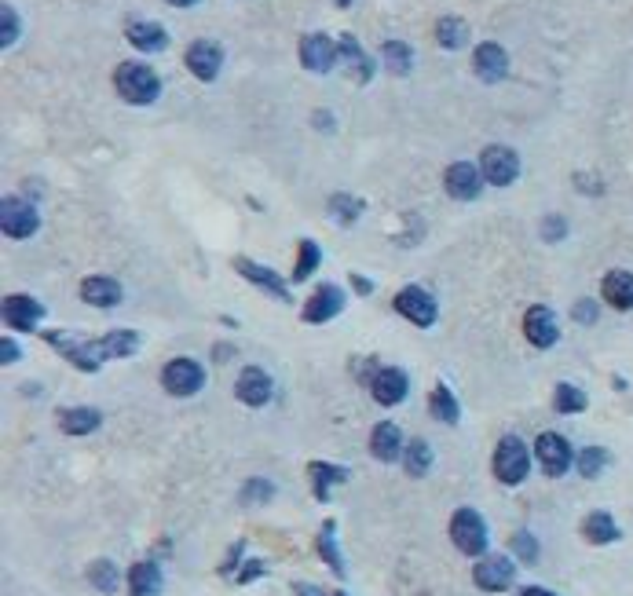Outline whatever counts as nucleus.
<instances>
[{
	"label": "nucleus",
	"mask_w": 633,
	"mask_h": 596,
	"mask_svg": "<svg viewBox=\"0 0 633 596\" xmlns=\"http://www.w3.org/2000/svg\"><path fill=\"white\" fill-rule=\"evenodd\" d=\"M88 582L99 589V593H114L121 586V575L118 567L110 564V560H96V564L88 567Z\"/></svg>",
	"instance_id": "nucleus-34"
},
{
	"label": "nucleus",
	"mask_w": 633,
	"mask_h": 596,
	"mask_svg": "<svg viewBox=\"0 0 633 596\" xmlns=\"http://www.w3.org/2000/svg\"><path fill=\"white\" fill-rule=\"evenodd\" d=\"M483 180L494 183V187H509V183L520 176V158H516L513 147H487L480 158Z\"/></svg>",
	"instance_id": "nucleus-6"
},
{
	"label": "nucleus",
	"mask_w": 633,
	"mask_h": 596,
	"mask_svg": "<svg viewBox=\"0 0 633 596\" xmlns=\"http://www.w3.org/2000/svg\"><path fill=\"white\" fill-rule=\"evenodd\" d=\"M429 410H432V417H436V421H443V425H458V417H462V410H458V399H454V392L447 388V384H440V388L432 392Z\"/></svg>",
	"instance_id": "nucleus-31"
},
{
	"label": "nucleus",
	"mask_w": 633,
	"mask_h": 596,
	"mask_svg": "<svg viewBox=\"0 0 633 596\" xmlns=\"http://www.w3.org/2000/svg\"><path fill=\"white\" fill-rule=\"evenodd\" d=\"M129 593L132 596H161V571L158 564L143 560V564H132L129 571Z\"/></svg>",
	"instance_id": "nucleus-26"
},
{
	"label": "nucleus",
	"mask_w": 633,
	"mask_h": 596,
	"mask_svg": "<svg viewBox=\"0 0 633 596\" xmlns=\"http://www.w3.org/2000/svg\"><path fill=\"white\" fill-rule=\"evenodd\" d=\"M235 267H238V275L249 278V282H253L257 289H264V293H275L279 300H290V289L282 286V278L275 275V271L253 264V260H235Z\"/></svg>",
	"instance_id": "nucleus-22"
},
{
	"label": "nucleus",
	"mask_w": 633,
	"mask_h": 596,
	"mask_svg": "<svg viewBox=\"0 0 633 596\" xmlns=\"http://www.w3.org/2000/svg\"><path fill=\"white\" fill-rule=\"evenodd\" d=\"M451 538L465 556L487 553V523L476 509H458L451 520Z\"/></svg>",
	"instance_id": "nucleus-4"
},
{
	"label": "nucleus",
	"mask_w": 633,
	"mask_h": 596,
	"mask_svg": "<svg viewBox=\"0 0 633 596\" xmlns=\"http://www.w3.org/2000/svg\"><path fill=\"white\" fill-rule=\"evenodd\" d=\"M187 66H191V74L198 81H213L220 74V66H224V52H220V44L213 41H194L187 48Z\"/></svg>",
	"instance_id": "nucleus-15"
},
{
	"label": "nucleus",
	"mask_w": 633,
	"mask_h": 596,
	"mask_svg": "<svg viewBox=\"0 0 633 596\" xmlns=\"http://www.w3.org/2000/svg\"><path fill=\"white\" fill-rule=\"evenodd\" d=\"M260 575H264V564H260V560H249V564L238 571V586H246V582H253V578Z\"/></svg>",
	"instance_id": "nucleus-44"
},
{
	"label": "nucleus",
	"mask_w": 633,
	"mask_h": 596,
	"mask_svg": "<svg viewBox=\"0 0 633 596\" xmlns=\"http://www.w3.org/2000/svg\"><path fill=\"white\" fill-rule=\"evenodd\" d=\"M582 534H586V542L593 545H612L623 538V531H619V523L608 516V512H590L586 516V527H582Z\"/></svg>",
	"instance_id": "nucleus-27"
},
{
	"label": "nucleus",
	"mask_w": 633,
	"mask_h": 596,
	"mask_svg": "<svg viewBox=\"0 0 633 596\" xmlns=\"http://www.w3.org/2000/svg\"><path fill=\"white\" fill-rule=\"evenodd\" d=\"M341 55H344V63H348V70H352L355 81H370L374 63H370V55L355 44V37H341Z\"/></svg>",
	"instance_id": "nucleus-30"
},
{
	"label": "nucleus",
	"mask_w": 633,
	"mask_h": 596,
	"mask_svg": "<svg viewBox=\"0 0 633 596\" xmlns=\"http://www.w3.org/2000/svg\"><path fill=\"white\" fill-rule=\"evenodd\" d=\"M443 183H447V194H454L458 202H473L483 187V169H476L473 161H454Z\"/></svg>",
	"instance_id": "nucleus-11"
},
{
	"label": "nucleus",
	"mask_w": 633,
	"mask_h": 596,
	"mask_svg": "<svg viewBox=\"0 0 633 596\" xmlns=\"http://www.w3.org/2000/svg\"><path fill=\"white\" fill-rule=\"evenodd\" d=\"M293 593L297 596H326L322 589H315V586H293Z\"/></svg>",
	"instance_id": "nucleus-48"
},
{
	"label": "nucleus",
	"mask_w": 633,
	"mask_h": 596,
	"mask_svg": "<svg viewBox=\"0 0 633 596\" xmlns=\"http://www.w3.org/2000/svg\"><path fill=\"white\" fill-rule=\"evenodd\" d=\"M385 63H388V70H392V74L407 77L410 66H414V52H410L403 41H388L385 44Z\"/></svg>",
	"instance_id": "nucleus-36"
},
{
	"label": "nucleus",
	"mask_w": 633,
	"mask_h": 596,
	"mask_svg": "<svg viewBox=\"0 0 633 596\" xmlns=\"http://www.w3.org/2000/svg\"><path fill=\"white\" fill-rule=\"evenodd\" d=\"M370 392H374V399L381 406H399L403 399H407V392H410L407 373L396 370V366H385V370H377L374 381H370Z\"/></svg>",
	"instance_id": "nucleus-13"
},
{
	"label": "nucleus",
	"mask_w": 633,
	"mask_h": 596,
	"mask_svg": "<svg viewBox=\"0 0 633 596\" xmlns=\"http://www.w3.org/2000/svg\"><path fill=\"white\" fill-rule=\"evenodd\" d=\"M337 55H341V48H337L326 33H308L301 41V63L308 66V70H315V74H326V70L337 63Z\"/></svg>",
	"instance_id": "nucleus-14"
},
{
	"label": "nucleus",
	"mask_w": 633,
	"mask_h": 596,
	"mask_svg": "<svg viewBox=\"0 0 633 596\" xmlns=\"http://www.w3.org/2000/svg\"><path fill=\"white\" fill-rule=\"evenodd\" d=\"M527 472H531V454L527 447L520 443L516 436H505L494 450V476L502 479L505 487H516V483H524Z\"/></svg>",
	"instance_id": "nucleus-3"
},
{
	"label": "nucleus",
	"mask_w": 633,
	"mask_h": 596,
	"mask_svg": "<svg viewBox=\"0 0 633 596\" xmlns=\"http://www.w3.org/2000/svg\"><path fill=\"white\" fill-rule=\"evenodd\" d=\"M41 315H44V308L33 297H22L19 293V297L4 300V322L15 326V330H33V326L41 322Z\"/></svg>",
	"instance_id": "nucleus-20"
},
{
	"label": "nucleus",
	"mask_w": 633,
	"mask_h": 596,
	"mask_svg": "<svg viewBox=\"0 0 633 596\" xmlns=\"http://www.w3.org/2000/svg\"><path fill=\"white\" fill-rule=\"evenodd\" d=\"M575 319L597 322V304H593V300H579V304H575Z\"/></svg>",
	"instance_id": "nucleus-45"
},
{
	"label": "nucleus",
	"mask_w": 633,
	"mask_h": 596,
	"mask_svg": "<svg viewBox=\"0 0 633 596\" xmlns=\"http://www.w3.org/2000/svg\"><path fill=\"white\" fill-rule=\"evenodd\" d=\"M403 465H407L410 476H425L432 469V447L425 439H410L407 450H403Z\"/></svg>",
	"instance_id": "nucleus-32"
},
{
	"label": "nucleus",
	"mask_w": 633,
	"mask_h": 596,
	"mask_svg": "<svg viewBox=\"0 0 633 596\" xmlns=\"http://www.w3.org/2000/svg\"><path fill=\"white\" fill-rule=\"evenodd\" d=\"M99 348L107 359H125V355H136L140 352V333L136 330H114L107 337H99Z\"/></svg>",
	"instance_id": "nucleus-28"
},
{
	"label": "nucleus",
	"mask_w": 633,
	"mask_h": 596,
	"mask_svg": "<svg viewBox=\"0 0 633 596\" xmlns=\"http://www.w3.org/2000/svg\"><path fill=\"white\" fill-rule=\"evenodd\" d=\"M271 498H275V483H268V479H249L246 487H242V501L246 505H260V501Z\"/></svg>",
	"instance_id": "nucleus-41"
},
{
	"label": "nucleus",
	"mask_w": 633,
	"mask_h": 596,
	"mask_svg": "<svg viewBox=\"0 0 633 596\" xmlns=\"http://www.w3.org/2000/svg\"><path fill=\"white\" fill-rule=\"evenodd\" d=\"M535 458H538V465L546 469V476H564V472L571 469L575 454H571L568 439L557 436V432H546V436H538V443H535Z\"/></svg>",
	"instance_id": "nucleus-7"
},
{
	"label": "nucleus",
	"mask_w": 633,
	"mask_h": 596,
	"mask_svg": "<svg viewBox=\"0 0 633 596\" xmlns=\"http://www.w3.org/2000/svg\"><path fill=\"white\" fill-rule=\"evenodd\" d=\"M0 359H4V366H8V362H19V344L4 337V344H0Z\"/></svg>",
	"instance_id": "nucleus-46"
},
{
	"label": "nucleus",
	"mask_w": 633,
	"mask_h": 596,
	"mask_svg": "<svg viewBox=\"0 0 633 596\" xmlns=\"http://www.w3.org/2000/svg\"><path fill=\"white\" fill-rule=\"evenodd\" d=\"M0 224H4V235L8 238H30L37 231V209L30 202H22V198H4L0 205Z\"/></svg>",
	"instance_id": "nucleus-9"
},
{
	"label": "nucleus",
	"mask_w": 633,
	"mask_h": 596,
	"mask_svg": "<svg viewBox=\"0 0 633 596\" xmlns=\"http://www.w3.org/2000/svg\"><path fill=\"white\" fill-rule=\"evenodd\" d=\"M564 231H568V227H564V220H557V216H549V220H546V238H549V242H553V238H560Z\"/></svg>",
	"instance_id": "nucleus-47"
},
{
	"label": "nucleus",
	"mask_w": 633,
	"mask_h": 596,
	"mask_svg": "<svg viewBox=\"0 0 633 596\" xmlns=\"http://www.w3.org/2000/svg\"><path fill=\"white\" fill-rule=\"evenodd\" d=\"M235 395L246 406H264L271 399V377L260 370V366H246V370L238 373Z\"/></svg>",
	"instance_id": "nucleus-17"
},
{
	"label": "nucleus",
	"mask_w": 633,
	"mask_h": 596,
	"mask_svg": "<svg viewBox=\"0 0 633 596\" xmlns=\"http://www.w3.org/2000/svg\"><path fill=\"white\" fill-rule=\"evenodd\" d=\"M103 425V414L92 410V406H74V410H63L59 414V428H63L66 436H88V432H96Z\"/></svg>",
	"instance_id": "nucleus-24"
},
{
	"label": "nucleus",
	"mask_w": 633,
	"mask_h": 596,
	"mask_svg": "<svg viewBox=\"0 0 633 596\" xmlns=\"http://www.w3.org/2000/svg\"><path fill=\"white\" fill-rule=\"evenodd\" d=\"M44 341L52 344L55 352L66 355V359L74 362L77 370H85V373H96L99 366H103V348H99V341H88V337H77V333H63V330H52V333H44Z\"/></svg>",
	"instance_id": "nucleus-2"
},
{
	"label": "nucleus",
	"mask_w": 633,
	"mask_h": 596,
	"mask_svg": "<svg viewBox=\"0 0 633 596\" xmlns=\"http://www.w3.org/2000/svg\"><path fill=\"white\" fill-rule=\"evenodd\" d=\"M114 85H118L121 99L125 103H136V107H147V103H154L161 92V81L158 74H154L151 66L143 63H121L118 74H114Z\"/></svg>",
	"instance_id": "nucleus-1"
},
{
	"label": "nucleus",
	"mask_w": 633,
	"mask_h": 596,
	"mask_svg": "<svg viewBox=\"0 0 633 596\" xmlns=\"http://www.w3.org/2000/svg\"><path fill=\"white\" fill-rule=\"evenodd\" d=\"M553 403H557L560 414H582L590 399H586V392H582V388H575V384H560L557 395H553Z\"/></svg>",
	"instance_id": "nucleus-35"
},
{
	"label": "nucleus",
	"mask_w": 633,
	"mask_h": 596,
	"mask_svg": "<svg viewBox=\"0 0 633 596\" xmlns=\"http://www.w3.org/2000/svg\"><path fill=\"white\" fill-rule=\"evenodd\" d=\"M473 578H476V586H480L483 593H505V589L513 586L516 567H513L509 556H483L480 564H476Z\"/></svg>",
	"instance_id": "nucleus-8"
},
{
	"label": "nucleus",
	"mask_w": 633,
	"mask_h": 596,
	"mask_svg": "<svg viewBox=\"0 0 633 596\" xmlns=\"http://www.w3.org/2000/svg\"><path fill=\"white\" fill-rule=\"evenodd\" d=\"M81 297H85V304H96V308H114V304H121V282L107 275H92L81 282Z\"/></svg>",
	"instance_id": "nucleus-21"
},
{
	"label": "nucleus",
	"mask_w": 633,
	"mask_h": 596,
	"mask_svg": "<svg viewBox=\"0 0 633 596\" xmlns=\"http://www.w3.org/2000/svg\"><path fill=\"white\" fill-rule=\"evenodd\" d=\"M513 553L524 560V564H535L538 560V542H535V534L531 531H516L513 534Z\"/></svg>",
	"instance_id": "nucleus-42"
},
{
	"label": "nucleus",
	"mask_w": 633,
	"mask_h": 596,
	"mask_svg": "<svg viewBox=\"0 0 633 596\" xmlns=\"http://www.w3.org/2000/svg\"><path fill=\"white\" fill-rule=\"evenodd\" d=\"M396 311L403 315L407 322H414V326H432L436 322V300L425 293V289L418 286H407V289H399V297H396Z\"/></svg>",
	"instance_id": "nucleus-10"
},
{
	"label": "nucleus",
	"mask_w": 633,
	"mask_h": 596,
	"mask_svg": "<svg viewBox=\"0 0 633 596\" xmlns=\"http://www.w3.org/2000/svg\"><path fill=\"white\" fill-rule=\"evenodd\" d=\"M337 4H341V8H348V4H352V0H337Z\"/></svg>",
	"instance_id": "nucleus-51"
},
{
	"label": "nucleus",
	"mask_w": 633,
	"mask_h": 596,
	"mask_svg": "<svg viewBox=\"0 0 633 596\" xmlns=\"http://www.w3.org/2000/svg\"><path fill=\"white\" fill-rule=\"evenodd\" d=\"M473 66H476V74L483 77V81H502L505 77V70H509V55H505V48L502 44H480L476 48V55H473Z\"/></svg>",
	"instance_id": "nucleus-19"
},
{
	"label": "nucleus",
	"mask_w": 633,
	"mask_h": 596,
	"mask_svg": "<svg viewBox=\"0 0 633 596\" xmlns=\"http://www.w3.org/2000/svg\"><path fill=\"white\" fill-rule=\"evenodd\" d=\"M436 41H440L443 48H462L465 44V22L462 19H440V26H436Z\"/></svg>",
	"instance_id": "nucleus-38"
},
{
	"label": "nucleus",
	"mask_w": 633,
	"mask_h": 596,
	"mask_svg": "<svg viewBox=\"0 0 633 596\" xmlns=\"http://www.w3.org/2000/svg\"><path fill=\"white\" fill-rule=\"evenodd\" d=\"M319 260H322L319 245H315L312 238H304V242H301V260H297V271H293V278H297V282H304V278H308L315 267H319Z\"/></svg>",
	"instance_id": "nucleus-40"
},
{
	"label": "nucleus",
	"mask_w": 633,
	"mask_h": 596,
	"mask_svg": "<svg viewBox=\"0 0 633 596\" xmlns=\"http://www.w3.org/2000/svg\"><path fill=\"white\" fill-rule=\"evenodd\" d=\"M129 41L132 48H140V52H161L165 44H169V33H165V26H158V22H129Z\"/></svg>",
	"instance_id": "nucleus-25"
},
{
	"label": "nucleus",
	"mask_w": 633,
	"mask_h": 596,
	"mask_svg": "<svg viewBox=\"0 0 633 596\" xmlns=\"http://www.w3.org/2000/svg\"><path fill=\"white\" fill-rule=\"evenodd\" d=\"M370 454H374L377 461H399L403 458V432H399V425H392V421H381V425H374V436H370Z\"/></svg>",
	"instance_id": "nucleus-18"
},
{
	"label": "nucleus",
	"mask_w": 633,
	"mask_h": 596,
	"mask_svg": "<svg viewBox=\"0 0 633 596\" xmlns=\"http://www.w3.org/2000/svg\"><path fill=\"white\" fill-rule=\"evenodd\" d=\"M15 37H19V15H15V8H0V44L8 48V44H15Z\"/></svg>",
	"instance_id": "nucleus-43"
},
{
	"label": "nucleus",
	"mask_w": 633,
	"mask_h": 596,
	"mask_svg": "<svg viewBox=\"0 0 633 596\" xmlns=\"http://www.w3.org/2000/svg\"><path fill=\"white\" fill-rule=\"evenodd\" d=\"M319 553H322V560L330 564L333 575L344 578V560H341V553H337V527H333V523H322V534H319Z\"/></svg>",
	"instance_id": "nucleus-33"
},
{
	"label": "nucleus",
	"mask_w": 633,
	"mask_h": 596,
	"mask_svg": "<svg viewBox=\"0 0 633 596\" xmlns=\"http://www.w3.org/2000/svg\"><path fill=\"white\" fill-rule=\"evenodd\" d=\"M312 483H315V498L326 501L330 498V487H337V483H344L348 479V469H341V465H326V461H312Z\"/></svg>",
	"instance_id": "nucleus-29"
},
{
	"label": "nucleus",
	"mask_w": 633,
	"mask_h": 596,
	"mask_svg": "<svg viewBox=\"0 0 633 596\" xmlns=\"http://www.w3.org/2000/svg\"><path fill=\"white\" fill-rule=\"evenodd\" d=\"M524 333H527V341L535 344V348H553V344L560 341L557 315H553V311H549L546 304H535V308L527 311Z\"/></svg>",
	"instance_id": "nucleus-12"
},
{
	"label": "nucleus",
	"mask_w": 633,
	"mask_h": 596,
	"mask_svg": "<svg viewBox=\"0 0 633 596\" xmlns=\"http://www.w3.org/2000/svg\"><path fill=\"white\" fill-rule=\"evenodd\" d=\"M161 384L176 399H191V395H198L205 388V370L194 359H172L161 370Z\"/></svg>",
	"instance_id": "nucleus-5"
},
{
	"label": "nucleus",
	"mask_w": 633,
	"mask_h": 596,
	"mask_svg": "<svg viewBox=\"0 0 633 596\" xmlns=\"http://www.w3.org/2000/svg\"><path fill=\"white\" fill-rule=\"evenodd\" d=\"M524 596H557V593H549V589H538V586H531V589H524Z\"/></svg>",
	"instance_id": "nucleus-49"
},
{
	"label": "nucleus",
	"mask_w": 633,
	"mask_h": 596,
	"mask_svg": "<svg viewBox=\"0 0 633 596\" xmlns=\"http://www.w3.org/2000/svg\"><path fill=\"white\" fill-rule=\"evenodd\" d=\"M341 308H344V293L337 286H319L315 289V297L304 304V322H330V319H337L341 315Z\"/></svg>",
	"instance_id": "nucleus-16"
},
{
	"label": "nucleus",
	"mask_w": 633,
	"mask_h": 596,
	"mask_svg": "<svg viewBox=\"0 0 633 596\" xmlns=\"http://www.w3.org/2000/svg\"><path fill=\"white\" fill-rule=\"evenodd\" d=\"M169 4H176V8H191L194 0H169Z\"/></svg>",
	"instance_id": "nucleus-50"
},
{
	"label": "nucleus",
	"mask_w": 633,
	"mask_h": 596,
	"mask_svg": "<svg viewBox=\"0 0 633 596\" xmlns=\"http://www.w3.org/2000/svg\"><path fill=\"white\" fill-rule=\"evenodd\" d=\"M330 213L337 216L344 227H348V224H355V220H359V213H363V202H359V198H352V194H333V198H330Z\"/></svg>",
	"instance_id": "nucleus-37"
},
{
	"label": "nucleus",
	"mask_w": 633,
	"mask_h": 596,
	"mask_svg": "<svg viewBox=\"0 0 633 596\" xmlns=\"http://www.w3.org/2000/svg\"><path fill=\"white\" fill-rule=\"evenodd\" d=\"M604 300L619 311H630L633 308V275L630 271H608L604 275Z\"/></svg>",
	"instance_id": "nucleus-23"
},
{
	"label": "nucleus",
	"mask_w": 633,
	"mask_h": 596,
	"mask_svg": "<svg viewBox=\"0 0 633 596\" xmlns=\"http://www.w3.org/2000/svg\"><path fill=\"white\" fill-rule=\"evenodd\" d=\"M604 465H608V450H604V447H586V450L579 454V472H582L586 479L601 476Z\"/></svg>",
	"instance_id": "nucleus-39"
}]
</instances>
